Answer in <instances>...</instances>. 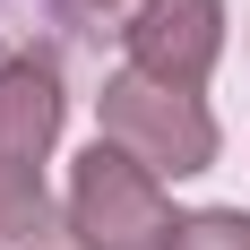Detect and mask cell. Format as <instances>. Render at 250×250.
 Here are the masks:
<instances>
[{"label": "cell", "instance_id": "obj_7", "mask_svg": "<svg viewBox=\"0 0 250 250\" xmlns=\"http://www.w3.org/2000/svg\"><path fill=\"white\" fill-rule=\"evenodd\" d=\"M78 18H121V9H138V0H69Z\"/></svg>", "mask_w": 250, "mask_h": 250}, {"label": "cell", "instance_id": "obj_2", "mask_svg": "<svg viewBox=\"0 0 250 250\" xmlns=\"http://www.w3.org/2000/svg\"><path fill=\"white\" fill-rule=\"evenodd\" d=\"M104 138L129 147L147 173H207L216 164V121H207L199 86H164L147 69L104 78Z\"/></svg>", "mask_w": 250, "mask_h": 250}, {"label": "cell", "instance_id": "obj_3", "mask_svg": "<svg viewBox=\"0 0 250 250\" xmlns=\"http://www.w3.org/2000/svg\"><path fill=\"white\" fill-rule=\"evenodd\" d=\"M121 43H129V69L164 78V86H207L225 52V0H138Z\"/></svg>", "mask_w": 250, "mask_h": 250}, {"label": "cell", "instance_id": "obj_4", "mask_svg": "<svg viewBox=\"0 0 250 250\" xmlns=\"http://www.w3.org/2000/svg\"><path fill=\"white\" fill-rule=\"evenodd\" d=\"M52 138H61V69L43 52L0 61V164H43Z\"/></svg>", "mask_w": 250, "mask_h": 250}, {"label": "cell", "instance_id": "obj_1", "mask_svg": "<svg viewBox=\"0 0 250 250\" xmlns=\"http://www.w3.org/2000/svg\"><path fill=\"white\" fill-rule=\"evenodd\" d=\"M173 207H164V173H147L129 147L95 138L69 173V233L86 250H173Z\"/></svg>", "mask_w": 250, "mask_h": 250}, {"label": "cell", "instance_id": "obj_6", "mask_svg": "<svg viewBox=\"0 0 250 250\" xmlns=\"http://www.w3.org/2000/svg\"><path fill=\"white\" fill-rule=\"evenodd\" d=\"M173 250H250V216L242 207H199L173 225Z\"/></svg>", "mask_w": 250, "mask_h": 250}, {"label": "cell", "instance_id": "obj_5", "mask_svg": "<svg viewBox=\"0 0 250 250\" xmlns=\"http://www.w3.org/2000/svg\"><path fill=\"white\" fill-rule=\"evenodd\" d=\"M52 233V199H43V164H0V250H26Z\"/></svg>", "mask_w": 250, "mask_h": 250}]
</instances>
